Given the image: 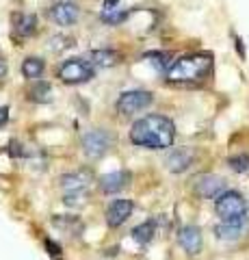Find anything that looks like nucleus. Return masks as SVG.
<instances>
[{"mask_svg": "<svg viewBox=\"0 0 249 260\" xmlns=\"http://www.w3.org/2000/svg\"><path fill=\"white\" fill-rule=\"evenodd\" d=\"M175 139V126L165 115H148L134 121L130 128V141L141 148L150 150H165Z\"/></svg>", "mask_w": 249, "mask_h": 260, "instance_id": "nucleus-1", "label": "nucleus"}, {"mask_svg": "<svg viewBox=\"0 0 249 260\" xmlns=\"http://www.w3.org/2000/svg\"><path fill=\"white\" fill-rule=\"evenodd\" d=\"M210 68H212L210 54L204 52L189 54L178 59L167 70V80H171V83H197L210 72Z\"/></svg>", "mask_w": 249, "mask_h": 260, "instance_id": "nucleus-2", "label": "nucleus"}, {"mask_svg": "<svg viewBox=\"0 0 249 260\" xmlns=\"http://www.w3.org/2000/svg\"><path fill=\"white\" fill-rule=\"evenodd\" d=\"M215 210H217V215L221 217L223 223L243 225L247 206H245L243 195H240L238 191H226L223 195H219V198L215 200Z\"/></svg>", "mask_w": 249, "mask_h": 260, "instance_id": "nucleus-3", "label": "nucleus"}, {"mask_svg": "<svg viewBox=\"0 0 249 260\" xmlns=\"http://www.w3.org/2000/svg\"><path fill=\"white\" fill-rule=\"evenodd\" d=\"M93 74H95L93 63L83 61V59H69L59 68V78L67 85L87 83L89 78H93Z\"/></svg>", "mask_w": 249, "mask_h": 260, "instance_id": "nucleus-4", "label": "nucleus"}, {"mask_svg": "<svg viewBox=\"0 0 249 260\" xmlns=\"http://www.w3.org/2000/svg\"><path fill=\"white\" fill-rule=\"evenodd\" d=\"M150 104H152V93L136 89V91L122 93V98L117 100V111L122 115H132V113H139L146 107H150Z\"/></svg>", "mask_w": 249, "mask_h": 260, "instance_id": "nucleus-5", "label": "nucleus"}, {"mask_svg": "<svg viewBox=\"0 0 249 260\" xmlns=\"http://www.w3.org/2000/svg\"><path fill=\"white\" fill-rule=\"evenodd\" d=\"M109 135L104 130H89L85 137H83V148H85V154L91 158H98L102 156L104 152L109 150Z\"/></svg>", "mask_w": 249, "mask_h": 260, "instance_id": "nucleus-6", "label": "nucleus"}, {"mask_svg": "<svg viewBox=\"0 0 249 260\" xmlns=\"http://www.w3.org/2000/svg\"><path fill=\"white\" fill-rule=\"evenodd\" d=\"M195 191L202 195V198H219V195L226 193V180L215 174H206V176H199L197 182H195Z\"/></svg>", "mask_w": 249, "mask_h": 260, "instance_id": "nucleus-7", "label": "nucleus"}, {"mask_svg": "<svg viewBox=\"0 0 249 260\" xmlns=\"http://www.w3.org/2000/svg\"><path fill=\"white\" fill-rule=\"evenodd\" d=\"M178 243L187 254H193V256L199 254V251H202V232H199V228L197 225L182 228L178 234Z\"/></svg>", "mask_w": 249, "mask_h": 260, "instance_id": "nucleus-8", "label": "nucleus"}, {"mask_svg": "<svg viewBox=\"0 0 249 260\" xmlns=\"http://www.w3.org/2000/svg\"><path fill=\"white\" fill-rule=\"evenodd\" d=\"M132 208H134V204L130 200H115L113 204L109 206V210H106V223L111 228L122 225L126 219L132 215Z\"/></svg>", "mask_w": 249, "mask_h": 260, "instance_id": "nucleus-9", "label": "nucleus"}, {"mask_svg": "<svg viewBox=\"0 0 249 260\" xmlns=\"http://www.w3.org/2000/svg\"><path fill=\"white\" fill-rule=\"evenodd\" d=\"M50 18L61 26H69L78 20V7L74 3H59L50 9Z\"/></svg>", "mask_w": 249, "mask_h": 260, "instance_id": "nucleus-10", "label": "nucleus"}, {"mask_svg": "<svg viewBox=\"0 0 249 260\" xmlns=\"http://www.w3.org/2000/svg\"><path fill=\"white\" fill-rule=\"evenodd\" d=\"M193 162V152L191 150H173L169 156H167L165 165L169 172L173 174H180V172H187Z\"/></svg>", "mask_w": 249, "mask_h": 260, "instance_id": "nucleus-11", "label": "nucleus"}, {"mask_svg": "<svg viewBox=\"0 0 249 260\" xmlns=\"http://www.w3.org/2000/svg\"><path fill=\"white\" fill-rule=\"evenodd\" d=\"M128 176L126 172H113V174H106V176H102L100 178V186H102V191L104 193H117V191H122L126 182H128Z\"/></svg>", "mask_w": 249, "mask_h": 260, "instance_id": "nucleus-12", "label": "nucleus"}, {"mask_svg": "<svg viewBox=\"0 0 249 260\" xmlns=\"http://www.w3.org/2000/svg\"><path fill=\"white\" fill-rule=\"evenodd\" d=\"M13 28L22 37L33 35L35 28H37V15H33V13H24V15L20 13V15H15V18H13Z\"/></svg>", "mask_w": 249, "mask_h": 260, "instance_id": "nucleus-13", "label": "nucleus"}, {"mask_svg": "<svg viewBox=\"0 0 249 260\" xmlns=\"http://www.w3.org/2000/svg\"><path fill=\"white\" fill-rule=\"evenodd\" d=\"M61 186L65 189V193H80L87 186V176H80V174H65L61 176Z\"/></svg>", "mask_w": 249, "mask_h": 260, "instance_id": "nucleus-14", "label": "nucleus"}, {"mask_svg": "<svg viewBox=\"0 0 249 260\" xmlns=\"http://www.w3.org/2000/svg\"><path fill=\"white\" fill-rule=\"evenodd\" d=\"M154 232H156L154 221H143L132 230V239L139 243V245H148V243L154 239Z\"/></svg>", "mask_w": 249, "mask_h": 260, "instance_id": "nucleus-15", "label": "nucleus"}, {"mask_svg": "<svg viewBox=\"0 0 249 260\" xmlns=\"http://www.w3.org/2000/svg\"><path fill=\"white\" fill-rule=\"evenodd\" d=\"M42 72H44V61L37 59V56H28V59L22 63L24 78H37V76H42Z\"/></svg>", "mask_w": 249, "mask_h": 260, "instance_id": "nucleus-16", "label": "nucleus"}, {"mask_svg": "<svg viewBox=\"0 0 249 260\" xmlns=\"http://www.w3.org/2000/svg\"><path fill=\"white\" fill-rule=\"evenodd\" d=\"M243 232V225H236V223H219L215 228V234L219 239H226V241H234L240 237Z\"/></svg>", "mask_w": 249, "mask_h": 260, "instance_id": "nucleus-17", "label": "nucleus"}, {"mask_svg": "<svg viewBox=\"0 0 249 260\" xmlns=\"http://www.w3.org/2000/svg\"><path fill=\"white\" fill-rule=\"evenodd\" d=\"M91 59H93V65H100V68H109V65L117 63L119 54H115L113 50H98V52L91 54Z\"/></svg>", "mask_w": 249, "mask_h": 260, "instance_id": "nucleus-18", "label": "nucleus"}, {"mask_svg": "<svg viewBox=\"0 0 249 260\" xmlns=\"http://www.w3.org/2000/svg\"><path fill=\"white\" fill-rule=\"evenodd\" d=\"M228 165H230L232 172H236V174H249V156L247 154H238V156L228 158Z\"/></svg>", "mask_w": 249, "mask_h": 260, "instance_id": "nucleus-19", "label": "nucleus"}, {"mask_svg": "<svg viewBox=\"0 0 249 260\" xmlns=\"http://www.w3.org/2000/svg\"><path fill=\"white\" fill-rule=\"evenodd\" d=\"M148 59H152V63L156 65V70H169V54L167 52H152L148 54Z\"/></svg>", "mask_w": 249, "mask_h": 260, "instance_id": "nucleus-20", "label": "nucleus"}, {"mask_svg": "<svg viewBox=\"0 0 249 260\" xmlns=\"http://www.w3.org/2000/svg\"><path fill=\"white\" fill-rule=\"evenodd\" d=\"M48 93H50V85L42 83V85H37L33 91H30V98H33V100H37V102H46V100H48Z\"/></svg>", "mask_w": 249, "mask_h": 260, "instance_id": "nucleus-21", "label": "nucleus"}, {"mask_svg": "<svg viewBox=\"0 0 249 260\" xmlns=\"http://www.w3.org/2000/svg\"><path fill=\"white\" fill-rule=\"evenodd\" d=\"M126 18V13H119V11H102V20L104 22H111V24H117Z\"/></svg>", "mask_w": 249, "mask_h": 260, "instance_id": "nucleus-22", "label": "nucleus"}, {"mask_svg": "<svg viewBox=\"0 0 249 260\" xmlns=\"http://www.w3.org/2000/svg\"><path fill=\"white\" fill-rule=\"evenodd\" d=\"M46 249H48V254H50L52 258H59L61 256V245H57V243L50 241V239H46Z\"/></svg>", "mask_w": 249, "mask_h": 260, "instance_id": "nucleus-23", "label": "nucleus"}, {"mask_svg": "<svg viewBox=\"0 0 249 260\" xmlns=\"http://www.w3.org/2000/svg\"><path fill=\"white\" fill-rule=\"evenodd\" d=\"M63 202H65V204H80V193H67L65 198H63Z\"/></svg>", "mask_w": 249, "mask_h": 260, "instance_id": "nucleus-24", "label": "nucleus"}, {"mask_svg": "<svg viewBox=\"0 0 249 260\" xmlns=\"http://www.w3.org/2000/svg\"><path fill=\"white\" fill-rule=\"evenodd\" d=\"M119 0H104V11H117Z\"/></svg>", "mask_w": 249, "mask_h": 260, "instance_id": "nucleus-25", "label": "nucleus"}, {"mask_svg": "<svg viewBox=\"0 0 249 260\" xmlns=\"http://www.w3.org/2000/svg\"><path fill=\"white\" fill-rule=\"evenodd\" d=\"M9 121V109L7 107H0V126H5Z\"/></svg>", "mask_w": 249, "mask_h": 260, "instance_id": "nucleus-26", "label": "nucleus"}, {"mask_svg": "<svg viewBox=\"0 0 249 260\" xmlns=\"http://www.w3.org/2000/svg\"><path fill=\"white\" fill-rule=\"evenodd\" d=\"M24 154H26V152L22 150L20 143H11V156H24Z\"/></svg>", "mask_w": 249, "mask_h": 260, "instance_id": "nucleus-27", "label": "nucleus"}, {"mask_svg": "<svg viewBox=\"0 0 249 260\" xmlns=\"http://www.w3.org/2000/svg\"><path fill=\"white\" fill-rule=\"evenodd\" d=\"M3 74H5V63L0 61V76H3Z\"/></svg>", "mask_w": 249, "mask_h": 260, "instance_id": "nucleus-28", "label": "nucleus"}]
</instances>
